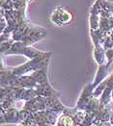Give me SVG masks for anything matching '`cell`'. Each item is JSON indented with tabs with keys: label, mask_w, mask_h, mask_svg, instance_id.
I'll return each mask as SVG.
<instances>
[{
	"label": "cell",
	"mask_w": 113,
	"mask_h": 126,
	"mask_svg": "<svg viewBox=\"0 0 113 126\" xmlns=\"http://www.w3.org/2000/svg\"><path fill=\"white\" fill-rule=\"evenodd\" d=\"M51 55V52H45V54H43L42 56L31 59L30 61H28L26 63L22 64L21 66H18V67L9 68V67L2 66L1 72H5V73L14 75V76H23V75H27L29 73H33L39 69L47 68L48 62H49Z\"/></svg>",
	"instance_id": "obj_1"
},
{
	"label": "cell",
	"mask_w": 113,
	"mask_h": 126,
	"mask_svg": "<svg viewBox=\"0 0 113 126\" xmlns=\"http://www.w3.org/2000/svg\"><path fill=\"white\" fill-rule=\"evenodd\" d=\"M51 21L57 26H64L72 21V15L63 7H58L52 14Z\"/></svg>",
	"instance_id": "obj_2"
}]
</instances>
